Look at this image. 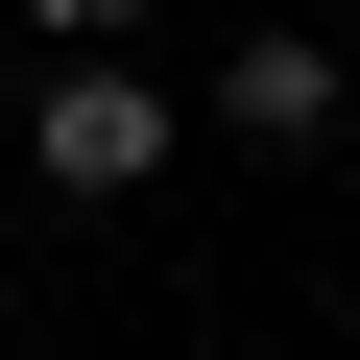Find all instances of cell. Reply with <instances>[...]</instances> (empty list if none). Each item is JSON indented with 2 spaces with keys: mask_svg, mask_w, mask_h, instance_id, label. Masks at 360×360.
Returning a JSON list of instances; mask_svg holds the SVG:
<instances>
[{
  "mask_svg": "<svg viewBox=\"0 0 360 360\" xmlns=\"http://www.w3.org/2000/svg\"><path fill=\"white\" fill-rule=\"evenodd\" d=\"M168 144H193V96H168L144 49H49V96H25V168H49L72 217H120V193H144Z\"/></svg>",
  "mask_w": 360,
  "mask_h": 360,
  "instance_id": "6da1fadb",
  "label": "cell"
},
{
  "mask_svg": "<svg viewBox=\"0 0 360 360\" xmlns=\"http://www.w3.org/2000/svg\"><path fill=\"white\" fill-rule=\"evenodd\" d=\"M217 144H336V25H240L217 49Z\"/></svg>",
  "mask_w": 360,
  "mask_h": 360,
  "instance_id": "7a4b0ae2",
  "label": "cell"
},
{
  "mask_svg": "<svg viewBox=\"0 0 360 360\" xmlns=\"http://www.w3.org/2000/svg\"><path fill=\"white\" fill-rule=\"evenodd\" d=\"M49 49H144V25H193V0H25Z\"/></svg>",
  "mask_w": 360,
  "mask_h": 360,
  "instance_id": "3957f363",
  "label": "cell"
},
{
  "mask_svg": "<svg viewBox=\"0 0 360 360\" xmlns=\"http://www.w3.org/2000/svg\"><path fill=\"white\" fill-rule=\"evenodd\" d=\"M0 360H25V312H0Z\"/></svg>",
  "mask_w": 360,
  "mask_h": 360,
  "instance_id": "277c9868",
  "label": "cell"
}]
</instances>
